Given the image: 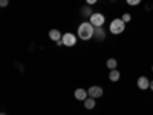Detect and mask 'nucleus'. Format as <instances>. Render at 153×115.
Wrapping results in <instances>:
<instances>
[{
  "label": "nucleus",
  "instance_id": "obj_15",
  "mask_svg": "<svg viewBox=\"0 0 153 115\" xmlns=\"http://www.w3.org/2000/svg\"><path fill=\"white\" fill-rule=\"evenodd\" d=\"M121 19H123V22H124V23H127V22H130V20H132V16L126 12V14H123V17H121Z\"/></svg>",
  "mask_w": 153,
  "mask_h": 115
},
{
  "label": "nucleus",
  "instance_id": "obj_18",
  "mask_svg": "<svg viewBox=\"0 0 153 115\" xmlns=\"http://www.w3.org/2000/svg\"><path fill=\"white\" fill-rule=\"evenodd\" d=\"M150 89H152V91H153V80L150 81Z\"/></svg>",
  "mask_w": 153,
  "mask_h": 115
},
{
  "label": "nucleus",
  "instance_id": "obj_16",
  "mask_svg": "<svg viewBox=\"0 0 153 115\" xmlns=\"http://www.w3.org/2000/svg\"><path fill=\"white\" fill-rule=\"evenodd\" d=\"M8 0H0V6H2V8H5V6H8Z\"/></svg>",
  "mask_w": 153,
  "mask_h": 115
},
{
  "label": "nucleus",
  "instance_id": "obj_14",
  "mask_svg": "<svg viewBox=\"0 0 153 115\" xmlns=\"http://www.w3.org/2000/svg\"><path fill=\"white\" fill-rule=\"evenodd\" d=\"M127 2V5H130V6H136V5H139L143 2V0H126Z\"/></svg>",
  "mask_w": 153,
  "mask_h": 115
},
{
  "label": "nucleus",
  "instance_id": "obj_12",
  "mask_svg": "<svg viewBox=\"0 0 153 115\" xmlns=\"http://www.w3.org/2000/svg\"><path fill=\"white\" fill-rule=\"evenodd\" d=\"M106 66H107V69H117V66H118V61H117V58H109L107 61H106Z\"/></svg>",
  "mask_w": 153,
  "mask_h": 115
},
{
  "label": "nucleus",
  "instance_id": "obj_2",
  "mask_svg": "<svg viewBox=\"0 0 153 115\" xmlns=\"http://www.w3.org/2000/svg\"><path fill=\"white\" fill-rule=\"evenodd\" d=\"M124 29H126V23L123 22V19H113V20L110 22V25H109V31H110V34H113V35L123 34Z\"/></svg>",
  "mask_w": 153,
  "mask_h": 115
},
{
  "label": "nucleus",
  "instance_id": "obj_19",
  "mask_svg": "<svg viewBox=\"0 0 153 115\" xmlns=\"http://www.w3.org/2000/svg\"><path fill=\"white\" fill-rule=\"evenodd\" d=\"M0 115H6V114H5V112H2V114H0Z\"/></svg>",
  "mask_w": 153,
  "mask_h": 115
},
{
  "label": "nucleus",
  "instance_id": "obj_8",
  "mask_svg": "<svg viewBox=\"0 0 153 115\" xmlns=\"http://www.w3.org/2000/svg\"><path fill=\"white\" fill-rule=\"evenodd\" d=\"M74 95H75V98L76 100H81V101H84L87 97H89V94H87V91H86V89H76V91L74 92Z\"/></svg>",
  "mask_w": 153,
  "mask_h": 115
},
{
  "label": "nucleus",
  "instance_id": "obj_5",
  "mask_svg": "<svg viewBox=\"0 0 153 115\" xmlns=\"http://www.w3.org/2000/svg\"><path fill=\"white\" fill-rule=\"evenodd\" d=\"M87 94H89V97H92V98H100V97H103V94H104V91H103V87H100V86H91L87 89Z\"/></svg>",
  "mask_w": 153,
  "mask_h": 115
},
{
  "label": "nucleus",
  "instance_id": "obj_1",
  "mask_svg": "<svg viewBox=\"0 0 153 115\" xmlns=\"http://www.w3.org/2000/svg\"><path fill=\"white\" fill-rule=\"evenodd\" d=\"M78 37L81 40H91V38L95 35V26L91 22H83L78 26Z\"/></svg>",
  "mask_w": 153,
  "mask_h": 115
},
{
  "label": "nucleus",
  "instance_id": "obj_20",
  "mask_svg": "<svg viewBox=\"0 0 153 115\" xmlns=\"http://www.w3.org/2000/svg\"><path fill=\"white\" fill-rule=\"evenodd\" d=\"M152 72H153V66H152Z\"/></svg>",
  "mask_w": 153,
  "mask_h": 115
},
{
  "label": "nucleus",
  "instance_id": "obj_4",
  "mask_svg": "<svg viewBox=\"0 0 153 115\" xmlns=\"http://www.w3.org/2000/svg\"><path fill=\"white\" fill-rule=\"evenodd\" d=\"M61 42H63V46H75L76 43V37L72 34V32H66V34H63V38H61Z\"/></svg>",
  "mask_w": 153,
  "mask_h": 115
},
{
  "label": "nucleus",
  "instance_id": "obj_13",
  "mask_svg": "<svg viewBox=\"0 0 153 115\" xmlns=\"http://www.w3.org/2000/svg\"><path fill=\"white\" fill-rule=\"evenodd\" d=\"M92 14H94V12H92V9L89 8V6H84V8H83V16H87L89 19H91Z\"/></svg>",
  "mask_w": 153,
  "mask_h": 115
},
{
  "label": "nucleus",
  "instance_id": "obj_11",
  "mask_svg": "<svg viewBox=\"0 0 153 115\" xmlns=\"http://www.w3.org/2000/svg\"><path fill=\"white\" fill-rule=\"evenodd\" d=\"M97 40H104L106 38V31L103 29V26H100V28H95V35H94Z\"/></svg>",
  "mask_w": 153,
  "mask_h": 115
},
{
  "label": "nucleus",
  "instance_id": "obj_17",
  "mask_svg": "<svg viewBox=\"0 0 153 115\" xmlns=\"http://www.w3.org/2000/svg\"><path fill=\"white\" fill-rule=\"evenodd\" d=\"M97 2H98V0H86V3H87V5H95Z\"/></svg>",
  "mask_w": 153,
  "mask_h": 115
},
{
  "label": "nucleus",
  "instance_id": "obj_6",
  "mask_svg": "<svg viewBox=\"0 0 153 115\" xmlns=\"http://www.w3.org/2000/svg\"><path fill=\"white\" fill-rule=\"evenodd\" d=\"M136 84H138V87L141 89V91H146V89H150V80L147 78L146 75H141L139 78L136 80Z\"/></svg>",
  "mask_w": 153,
  "mask_h": 115
},
{
  "label": "nucleus",
  "instance_id": "obj_7",
  "mask_svg": "<svg viewBox=\"0 0 153 115\" xmlns=\"http://www.w3.org/2000/svg\"><path fill=\"white\" fill-rule=\"evenodd\" d=\"M49 38H51V40H52V42H58V40H61V38H63V34L58 31V29H51L49 31Z\"/></svg>",
  "mask_w": 153,
  "mask_h": 115
},
{
  "label": "nucleus",
  "instance_id": "obj_3",
  "mask_svg": "<svg viewBox=\"0 0 153 115\" xmlns=\"http://www.w3.org/2000/svg\"><path fill=\"white\" fill-rule=\"evenodd\" d=\"M89 22H91L95 28H100V26H103V25H104L106 19H104V16L101 14V12H94V14L91 16V19H89Z\"/></svg>",
  "mask_w": 153,
  "mask_h": 115
},
{
  "label": "nucleus",
  "instance_id": "obj_9",
  "mask_svg": "<svg viewBox=\"0 0 153 115\" xmlns=\"http://www.w3.org/2000/svg\"><path fill=\"white\" fill-rule=\"evenodd\" d=\"M84 108H86L87 111H91V109L97 108V100L92 98V97H87V98L84 100Z\"/></svg>",
  "mask_w": 153,
  "mask_h": 115
},
{
  "label": "nucleus",
  "instance_id": "obj_10",
  "mask_svg": "<svg viewBox=\"0 0 153 115\" xmlns=\"http://www.w3.org/2000/svg\"><path fill=\"white\" fill-rule=\"evenodd\" d=\"M120 78H121V72L118 71V69H112L110 72H109V80L110 81H120Z\"/></svg>",
  "mask_w": 153,
  "mask_h": 115
}]
</instances>
